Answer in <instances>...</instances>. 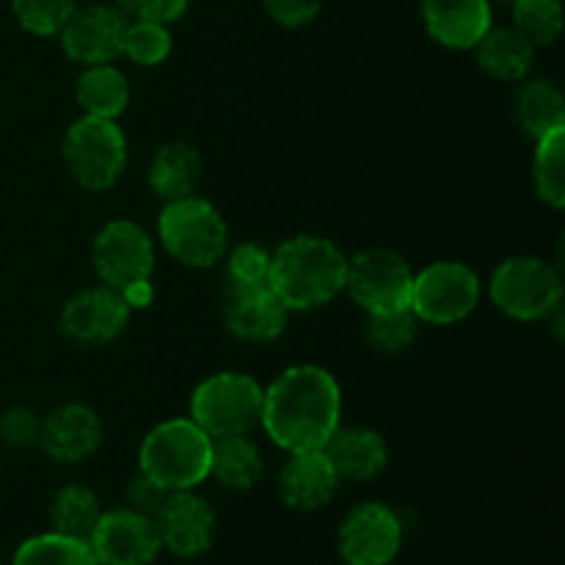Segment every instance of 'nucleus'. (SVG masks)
<instances>
[{
  "instance_id": "f257e3e1",
  "label": "nucleus",
  "mask_w": 565,
  "mask_h": 565,
  "mask_svg": "<svg viewBox=\"0 0 565 565\" xmlns=\"http://www.w3.org/2000/svg\"><path fill=\"white\" fill-rule=\"evenodd\" d=\"M342 392L334 375L320 364H292L263 397V425L276 447L285 452L323 450L340 428Z\"/></svg>"
},
{
  "instance_id": "f03ea898",
  "label": "nucleus",
  "mask_w": 565,
  "mask_h": 565,
  "mask_svg": "<svg viewBox=\"0 0 565 565\" xmlns=\"http://www.w3.org/2000/svg\"><path fill=\"white\" fill-rule=\"evenodd\" d=\"M348 257L334 241L296 235L270 254L268 285L290 312H312L345 292Z\"/></svg>"
},
{
  "instance_id": "7ed1b4c3",
  "label": "nucleus",
  "mask_w": 565,
  "mask_h": 565,
  "mask_svg": "<svg viewBox=\"0 0 565 565\" xmlns=\"http://www.w3.org/2000/svg\"><path fill=\"white\" fill-rule=\"evenodd\" d=\"M213 439L191 417L166 419L143 436L138 472L158 480L166 491H188L210 478Z\"/></svg>"
},
{
  "instance_id": "20e7f679",
  "label": "nucleus",
  "mask_w": 565,
  "mask_h": 565,
  "mask_svg": "<svg viewBox=\"0 0 565 565\" xmlns=\"http://www.w3.org/2000/svg\"><path fill=\"white\" fill-rule=\"evenodd\" d=\"M158 237L169 257L185 268L204 270L218 265L230 252V230L224 215L196 193L166 202L158 218Z\"/></svg>"
},
{
  "instance_id": "39448f33",
  "label": "nucleus",
  "mask_w": 565,
  "mask_h": 565,
  "mask_svg": "<svg viewBox=\"0 0 565 565\" xmlns=\"http://www.w3.org/2000/svg\"><path fill=\"white\" fill-rule=\"evenodd\" d=\"M61 158L83 191H108L127 169V136L116 119L81 116L64 132Z\"/></svg>"
},
{
  "instance_id": "423d86ee",
  "label": "nucleus",
  "mask_w": 565,
  "mask_h": 565,
  "mask_svg": "<svg viewBox=\"0 0 565 565\" xmlns=\"http://www.w3.org/2000/svg\"><path fill=\"white\" fill-rule=\"evenodd\" d=\"M265 386L246 373H215L191 395V419L210 436H241L259 428Z\"/></svg>"
},
{
  "instance_id": "0eeeda50",
  "label": "nucleus",
  "mask_w": 565,
  "mask_h": 565,
  "mask_svg": "<svg viewBox=\"0 0 565 565\" xmlns=\"http://www.w3.org/2000/svg\"><path fill=\"white\" fill-rule=\"evenodd\" d=\"M491 303L519 323L550 320L563 303L561 274L541 257H511L491 274Z\"/></svg>"
},
{
  "instance_id": "6e6552de",
  "label": "nucleus",
  "mask_w": 565,
  "mask_h": 565,
  "mask_svg": "<svg viewBox=\"0 0 565 565\" xmlns=\"http://www.w3.org/2000/svg\"><path fill=\"white\" fill-rule=\"evenodd\" d=\"M92 265L99 285L125 292L132 303L154 274L152 235L130 218L108 221L92 243Z\"/></svg>"
},
{
  "instance_id": "1a4fd4ad",
  "label": "nucleus",
  "mask_w": 565,
  "mask_h": 565,
  "mask_svg": "<svg viewBox=\"0 0 565 565\" xmlns=\"http://www.w3.org/2000/svg\"><path fill=\"white\" fill-rule=\"evenodd\" d=\"M483 285L475 268L458 259L425 265L412 281V312L419 323L456 326L478 309Z\"/></svg>"
},
{
  "instance_id": "9d476101",
  "label": "nucleus",
  "mask_w": 565,
  "mask_h": 565,
  "mask_svg": "<svg viewBox=\"0 0 565 565\" xmlns=\"http://www.w3.org/2000/svg\"><path fill=\"white\" fill-rule=\"evenodd\" d=\"M414 270L392 248H364L348 257L345 292L367 315L397 312L412 303Z\"/></svg>"
},
{
  "instance_id": "9b49d317",
  "label": "nucleus",
  "mask_w": 565,
  "mask_h": 565,
  "mask_svg": "<svg viewBox=\"0 0 565 565\" xmlns=\"http://www.w3.org/2000/svg\"><path fill=\"white\" fill-rule=\"evenodd\" d=\"M401 546L403 522L384 502L351 508L337 530V552L345 565H392Z\"/></svg>"
},
{
  "instance_id": "f8f14e48",
  "label": "nucleus",
  "mask_w": 565,
  "mask_h": 565,
  "mask_svg": "<svg viewBox=\"0 0 565 565\" xmlns=\"http://www.w3.org/2000/svg\"><path fill=\"white\" fill-rule=\"evenodd\" d=\"M132 303L114 287H88L75 292L58 315V329L77 345L99 348L119 340L130 326Z\"/></svg>"
},
{
  "instance_id": "ddd939ff",
  "label": "nucleus",
  "mask_w": 565,
  "mask_h": 565,
  "mask_svg": "<svg viewBox=\"0 0 565 565\" xmlns=\"http://www.w3.org/2000/svg\"><path fill=\"white\" fill-rule=\"evenodd\" d=\"M88 546L97 565H152L163 552L154 519L130 508L103 511Z\"/></svg>"
},
{
  "instance_id": "4468645a",
  "label": "nucleus",
  "mask_w": 565,
  "mask_h": 565,
  "mask_svg": "<svg viewBox=\"0 0 565 565\" xmlns=\"http://www.w3.org/2000/svg\"><path fill=\"white\" fill-rule=\"evenodd\" d=\"M160 546L177 557H202L213 550L215 541V511L196 491H169L160 511L154 513Z\"/></svg>"
},
{
  "instance_id": "2eb2a0df",
  "label": "nucleus",
  "mask_w": 565,
  "mask_h": 565,
  "mask_svg": "<svg viewBox=\"0 0 565 565\" xmlns=\"http://www.w3.org/2000/svg\"><path fill=\"white\" fill-rule=\"evenodd\" d=\"M127 17L116 6L92 3L72 11L58 39L66 58L81 66L114 64L121 55Z\"/></svg>"
},
{
  "instance_id": "dca6fc26",
  "label": "nucleus",
  "mask_w": 565,
  "mask_h": 565,
  "mask_svg": "<svg viewBox=\"0 0 565 565\" xmlns=\"http://www.w3.org/2000/svg\"><path fill=\"white\" fill-rule=\"evenodd\" d=\"M290 309L279 301L268 281L263 285H226L224 298V326L235 340L274 342L285 334Z\"/></svg>"
},
{
  "instance_id": "f3484780",
  "label": "nucleus",
  "mask_w": 565,
  "mask_h": 565,
  "mask_svg": "<svg viewBox=\"0 0 565 565\" xmlns=\"http://www.w3.org/2000/svg\"><path fill=\"white\" fill-rule=\"evenodd\" d=\"M105 425L86 403H66L42 419L39 447L58 463L88 461L103 447Z\"/></svg>"
},
{
  "instance_id": "a211bd4d",
  "label": "nucleus",
  "mask_w": 565,
  "mask_h": 565,
  "mask_svg": "<svg viewBox=\"0 0 565 565\" xmlns=\"http://www.w3.org/2000/svg\"><path fill=\"white\" fill-rule=\"evenodd\" d=\"M425 33L447 50H475L494 25L491 0H419Z\"/></svg>"
},
{
  "instance_id": "6ab92c4d",
  "label": "nucleus",
  "mask_w": 565,
  "mask_h": 565,
  "mask_svg": "<svg viewBox=\"0 0 565 565\" xmlns=\"http://www.w3.org/2000/svg\"><path fill=\"white\" fill-rule=\"evenodd\" d=\"M340 483V475L323 450L287 452L279 472V497L290 511L315 513L334 500Z\"/></svg>"
},
{
  "instance_id": "aec40b11",
  "label": "nucleus",
  "mask_w": 565,
  "mask_h": 565,
  "mask_svg": "<svg viewBox=\"0 0 565 565\" xmlns=\"http://www.w3.org/2000/svg\"><path fill=\"white\" fill-rule=\"evenodd\" d=\"M323 452L340 480H353V483L379 478L390 463V447L384 436L364 425H348V428L340 425L323 445Z\"/></svg>"
},
{
  "instance_id": "412c9836",
  "label": "nucleus",
  "mask_w": 565,
  "mask_h": 565,
  "mask_svg": "<svg viewBox=\"0 0 565 565\" xmlns=\"http://www.w3.org/2000/svg\"><path fill=\"white\" fill-rule=\"evenodd\" d=\"M478 66L489 77L502 83H519L530 75L535 61V44L516 28H489L483 39L475 44Z\"/></svg>"
},
{
  "instance_id": "4be33fe9",
  "label": "nucleus",
  "mask_w": 565,
  "mask_h": 565,
  "mask_svg": "<svg viewBox=\"0 0 565 565\" xmlns=\"http://www.w3.org/2000/svg\"><path fill=\"white\" fill-rule=\"evenodd\" d=\"M147 180L154 196L163 199V202L193 196L199 182H202V154L185 141L163 143L152 154Z\"/></svg>"
},
{
  "instance_id": "5701e85b",
  "label": "nucleus",
  "mask_w": 565,
  "mask_h": 565,
  "mask_svg": "<svg viewBox=\"0 0 565 565\" xmlns=\"http://www.w3.org/2000/svg\"><path fill=\"white\" fill-rule=\"evenodd\" d=\"M522 86L513 94V119L519 130L527 132L533 141L565 127V97L561 86L544 77L519 81Z\"/></svg>"
},
{
  "instance_id": "b1692460",
  "label": "nucleus",
  "mask_w": 565,
  "mask_h": 565,
  "mask_svg": "<svg viewBox=\"0 0 565 565\" xmlns=\"http://www.w3.org/2000/svg\"><path fill=\"white\" fill-rule=\"evenodd\" d=\"M265 458L263 450L248 434L221 436L213 439V458H210V478L230 491H248L263 480Z\"/></svg>"
},
{
  "instance_id": "393cba45",
  "label": "nucleus",
  "mask_w": 565,
  "mask_h": 565,
  "mask_svg": "<svg viewBox=\"0 0 565 565\" xmlns=\"http://www.w3.org/2000/svg\"><path fill=\"white\" fill-rule=\"evenodd\" d=\"M77 105L86 116L97 119H119L130 105V81L114 64L83 66L75 88Z\"/></svg>"
},
{
  "instance_id": "a878e982",
  "label": "nucleus",
  "mask_w": 565,
  "mask_h": 565,
  "mask_svg": "<svg viewBox=\"0 0 565 565\" xmlns=\"http://www.w3.org/2000/svg\"><path fill=\"white\" fill-rule=\"evenodd\" d=\"M99 516H103V505L86 486H64L55 491L53 502H50V527L53 533L70 535V539L88 541Z\"/></svg>"
},
{
  "instance_id": "bb28decb",
  "label": "nucleus",
  "mask_w": 565,
  "mask_h": 565,
  "mask_svg": "<svg viewBox=\"0 0 565 565\" xmlns=\"http://www.w3.org/2000/svg\"><path fill=\"white\" fill-rule=\"evenodd\" d=\"M533 188L550 207H565V127L535 141Z\"/></svg>"
},
{
  "instance_id": "cd10ccee",
  "label": "nucleus",
  "mask_w": 565,
  "mask_h": 565,
  "mask_svg": "<svg viewBox=\"0 0 565 565\" xmlns=\"http://www.w3.org/2000/svg\"><path fill=\"white\" fill-rule=\"evenodd\" d=\"M11 565H97L88 541L70 539L61 533L31 535L14 552Z\"/></svg>"
},
{
  "instance_id": "c85d7f7f",
  "label": "nucleus",
  "mask_w": 565,
  "mask_h": 565,
  "mask_svg": "<svg viewBox=\"0 0 565 565\" xmlns=\"http://www.w3.org/2000/svg\"><path fill=\"white\" fill-rule=\"evenodd\" d=\"M513 28L535 47H550L561 39L565 25L563 0H511Z\"/></svg>"
},
{
  "instance_id": "c756f323",
  "label": "nucleus",
  "mask_w": 565,
  "mask_h": 565,
  "mask_svg": "<svg viewBox=\"0 0 565 565\" xmlns=\"http://www.w3.org/2000/svg\"><path fill=\"white\" fill-rule=\"evenodd\" d=\"M419 334V318L408 309H397V312L384 315H367L364 323V337H367L370 348L386 356L408 351L417 342Z\"/></svg>"
},
{
  "instance_id": "7c9ffc66",
  "label": "nucleus",
  "mask_w": 565,
  "mask_h": 565,
  "mask_svg": "<svg viewBox=\"0 0 565 565\" xmlns=\"http://www.w3.org/2000/svg\"><path fill=\"white\" fill-rule=\"evenodd\" d=\"M171 31L160 22L127 20L125 42H121V55L138 66H160L171 55Z\"/></svg>"
},
{
  "instance_id": "2f4dec72",
  "label": "nucleus",
  "mask_w": 565,
  "mask_h": 565,
  "mask_svg": "<svg viewBox=\"0 0 565 565\" xmlns=\"http://www.w3.org/2000/svg\"><path fill=\"white\" fill-rule=\"evenodd\" d=\"M77 0H11L17 22L33 36H58Z\"/></svg>"
},
{
  "instance_id": "473e14b6",
  "label": "nucleus",
  "mask_w": 565,
  "mask_h": 565,
  "mask_svg": "<svg viewBox=\"0 0 565 565\" xmlns=\"http://www.w3.org/2000/svg\"><path fill=\"white\" fill-rule=\"evenodd\" d=\"M42 419L33 408L11 406L0 414V441L11 450H31L42 439Z\"/></svg>"
},
{
  "instance_id": "72a5a7b5",
  "label": "nucleus",
  "mask_w": 565,
  "mask_h": 565,
  "mask_svg": "<svg viewBox=\"0 0 565 565\" xmlns=\"http://www.w3.org/2000/svg\"><path fill=\"white\" fill-rule=\"evenodd\" d=\"M226 274L230 285H263L268 281L270 254L257 243H241L232 252H226Z\"/></svg>"
},
{
  "instance_id": "f704fd0d",
  "label": "nucleus",
  "mask_w": 565,
  "mask_h": 565,
  "mask_svg": "<svg viewBox=\"0 0 565 565\" xmlns=\"http://www.w3.org/2000/svg\"><path fill=\"white\" fill-rule=\"evenodd\" d=\"M188 3L191 0H114V6L127 20L160 22V25H171L180 20L188 11Z\"/></svg>"
},
{
  "instance_id": "c9c22d12",
  "label": "nucleus",
  "mask_w": 565,
  "mask_h": 565,
  "mask_svg": "<svg viewBox=\"0 0 565 565\" xmlns=\"http://www.w3.org/2000/svg\"><path fill=\"white\" fill-rule=\"evenodd\" d=\"M270 20L281 28H303L318 20L323 0H263Z\"/></svg>"
},
{
  "instance_id": "e433bc0d",
  "label": "nucleus",
  "mask_w": 565,
  "mask_h": 565,
  "mask_svg": "<svg viewBox=\"0 0 565 565\" xmlns=\"http://www.w3.org/2000/svg\"><path fill=\"white\" fill-rule=\"evenodd\" d=\"M166 497H169V491H166L158 480L138 472L125 489V500H127L125 508L143 513V516H154V513L160 511V505L166 502Z\"/></svg>"
}]
</instances>
